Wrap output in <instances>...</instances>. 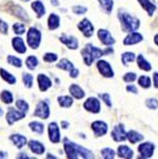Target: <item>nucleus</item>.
<instances>
[{"mask_svg":"<svg viewBox=\"0 0 158 159\" xmlns=\"http://www.w3.org/2000/svg\"><path fill=\"white\" fill-rule=\"evenodd\" d=\"M65 150H66L68 158H78V157L94 158L91 151H89L88 149L84 148L81 146H78V145H76L74 143H70L67 139H65Z\"/></svg>","mask_w":158,"mask_h":159,"instance_id":"obj_1","label":"nucleus"},{"mask_svg":"<svg viewBox=\"0 0 158 159\" xmlns=\"http://www.w3.org/2000/svg\"><path fill=\"white\" fill-rule=\"evenodd\" d=\"M103 53H104L103 50H100L99 48L94 47L92 45H87L86 48L81 51L85 64L87 65V66H90L92 64V61L100 58V57L103 56Z\"/></svg>","mask_w":158,"mask_h":159,"instance_id":"obj_2","label":"nucleus"},{"mask_svg":"<svg viewBox=\"0 0 158 159\" xmlns=\"http://www.w3.org/2000/svg\"><path fill=\"white\" fill-rule=\"evenodd\" d=\"M119 18H120V21H121V28L124 31L127 32H130V31H134V30H137L139 28V20L134 17H132L128 13H120L119 15Z\"/></svg>","mask_w":158,"mask_h":159,"instance_id":"obj_3","label":"nucleus"},{"mask_svg":"<svg viewBox=\"0 0 158 159\" xmlns=\"http://www.w3.org/2000/svg\"><path fill=\"white\" fill-rule=\"evenodd\" d=\"M41 40V34L36 28H30L27 34V43L32 49H37Z\"/></svg>","mask_w":158,"mask_h":159,"instance_id":"obj_4","label":"nucleus"},{"mask_svg":"<svg viewBox=\"0 0 158 159\" xmlns=\"http://www.w3.org/2000/svg\"><path fill=\"white\" fill-rule=\"evenodd\" d=\"M34 116L40 117V118H42V119H47L48 117H49V107H48L47 102H45V101H40V102L38 103L36 110H35Z\"/></svg>","mask_w":158,"mask_h":159,"instance_id":"obj_5","label":"nucleus"},{"mask_svg":"<svg viewBox=\"0 0 158 159\" xmlns=\"http://www.w3.org/2000/svg\"><path fill=\"white\" fill-rule=\"evenodd\" d=\"M57 67H58V68H60V69H63V70H67V71H69V72H70V76L72 78H76L77 76H78V74H79L78 70H77L76 68H74L72 64H71L70 61H69L68 59H66V58L61 59V61L59 62Z\"/></svg>","mask_w":158,"mask_h":159,"instance_id":"obj_6","label":"nucleus"},{"mask_svg":"<svg viewBox=\"0 0 158 159\" xmlns=\"http://www.w3.org/2000/svg\"><path fill=\"white\" fill-rule=\"evenodd\" d=\"M97 68L98 70H99V72L103 76H105V77H108V78H111L114 76V71L113 69H111L110 65L107 62V61L105 60H99L97 62Z\"/></svg>","mask_w":158,"mask_h":159,"instance_id":"obj_7","label":"nucleus"},{"mask_svg":"<svg viewBox=\"0 0 158 159\" xmlns=\"http://www.w3.org/2000/svg\"><path fill=\"white\" fill-rule=\"evenodd\" d=\"M154 149H155V146L150 143H142V145L138 147V150H139L140 157H142V158H149V157H151L154 154Z\"/></svg>","mask_w":158,"mask_h":159,"instance_id":"obj_8","label":"nucleus"},{"mask_svg":"<svg viewBox=\"0 0 158 159\" xmlns=\"http://www.w3.org/2000/svg\"><path fill=\"white\" fill-rule=\"evenodd\" d=\"M111 137L115 141H123L127 139V134L125 131V128L123 125H118L116 127H114L113 133H111Z\"/></svg>","mask_w":158,"mask_h":159,"instance_id":"obj_9","label":"nucleus"},{"mask_svg":"<svg viewBox=\"0 0 158 159\" xmlns=\"http://www.w3.org/2000/svg\"><path fill=\"white\" fill-rule=\"evenodd\" d=\"M84 107L86 110L90 112H94V114H97L100 110V103L98 101L97 98H88L86 100V102L84 103Z\"/></svg>","mask_w":158,"mask_h":159,"instance_id":"obj_10","label":"nucleus"},{"mask_svg":"<svg viewBox=\"0 0 158 159\" xmlns=\"http://www.w3.org/2000/svg\"><path fill=\"white\" fill-rule=\"evenodd\" d=\"M91 128L94 130V133H95V136H97V137H101V136H104L107 133V125H106V122L100 121V120L92 122Z\"/></svg>","mask_w":158,"mask_h":159,"instance_id":"obj_11","label":"nucleus"},{"mask_svg":"<svg viewBox=\"0 0 158 159\" xmlns=\"http://www.w3.org/2000/svg\"><path fill=\"white\" fill-rule=\"evenodd\" d=\"M48 131H49V138L50 141L57 143L60 141V134H59V128L57 126L56 122H51L48 128Z\"/></svg>","mask_w":158,"mask_h":159,"instance_id":"obj_12","label":"nucleus"},{"mask_svg":"<svg viewBox=\"0 0 158 159\" xmlns=\"http://www.w3.org/2000/svg\"><path fill=\"white\" fill-rule=\"evenodd\" d=\"M78 28L80 29V31L84 34L85 37H91L92 32H94V27L90 24V21L88 19H84L80 24L78 25Z\"/></svg>","mask_w":158,"mask_h":159,"instance_id":"obj_13","label":"nucleus"},{"mask_svg":"<svg viewBox=\"0 0 158 159\" xmlns=\"http://www.w3.org/2000/svg\"><path fill=\"white\" fill-rule=\"evenodd\" d=\"M26 115L20 110H15V109H9L7 112V121L9 125H12L13 122L17 121L19 119H22Z\"/></svg>","mask_w":158,"mask_h":159,"instance_id":"obj_14","label":"nucleus"},{"mask_svg":"<svg viewBox=\"0 0 158 159\" xmlns=\"http://www.w3.org/2000/svg\"><path fill=\"white\" fill-rule=\"evenodd\" d=\"M98 37H99L100 41L105 43V45H113V43H115V39L111 37V34H109L108 30L100 29L98 31Z\"/></svg>","mask_w":158,"mask_h":159,"instance_id":"obj_15","label":"nucleus"},{"mask_svg":"<svg viewBox=\"0 0 158 159\" xmlns=\"http://www.w3.org/2000/svg\"><path fill=\"white\" fill-rule=\"evenodd\" d=\"M60 40H61V43H63L67 47L70 48V49H77V48H78V40L75 37L63 34V36L60 37Z\"/></svg>","mask_w":158,"mask_h":159,"instance_id":"obj_16","label":"nucleus"},{"mask_svg":"<svg viewBox=\"0 0 158 159\" xmlns=\"http://www.w3.org/2000/svg\"><path fill=\"white\" fill-rule=\"evenodd\" d=\"M142 40V36L138 32H132L124 39V45H135Z\"/></svg>","mask_w":158,"mask_h":159,"instance_id":"obj_17","label":"nucleus"},{"mask_svg":"<svg viewBox=\"0 0 158 159\" xmlns=\"http://www.w3.org/2000/svg\"><path fill=\"white\" fill-rule=\"evenodd\" d=\"M38 84L41 91H46L49 87H51V81L45 75H38Z\"/></svg>","mask_w":158,"mask_h":159,"instance_id":"obj_18","label":"nucleus"},{"mask_svg":"<svg viewBox=\"0 0 158 159\" xmlns=\"http://www.w3.org/2000/svg\"><path fill=\"white\" fill-rule=\"evenodd\" d=\"M12 46L15 48V50L19 53H25L26 52V46H25L24 40L21 39V38L17 37V38H13L12 39Z\"/></svg>","mask_w":158,"mask_h":159,"instance_id":"obj_19","label":"nucleus"},{"mask_svg":"<svg viewBox=\"0 0 158 159\" xmlns=\"http://www.w3.org/2000/svg\"><path fill=\"white\" fill-rule=\"evenodd\" d=\"M29 148L30 150L32 151V152H35V154L37 155H41L44 154V151H45V147H44V145L42 143H40L39 141L37 140H31L29 143Z\"/></svg>","mask_w":158,"mask_h":159,"instance_id":"obj_20","label":"nucleus"},{"mask_svg":"<svg viewBox=\"0 0 158 159\" xmlns=\"http://www.w3.org/2000/svg\"><path fill=\"white\" fill-rule=\"evenodd\" d=\"M10 140L12 141L15 145H16L17 148H22V147L25 146L27 143V139L26 137H24V136L21 135H12L10 136Z\"/></svg>","mask_w":158,"mask_h":159,"instance_id":"obj_21","label":"nucleus"},{"mask_svg":"<svg viewBox=\"0 0 158 159\" xmlns=\"http://www.w3.org/2000/svg\"><path fill=\"white\" fill-rule=\"evenodd\" d=\"M118 156L121 157V158H132L134 157V151L128 146H119Z\"/></svg>","mask_w":158,"mask_h":159,"instance_id":"obj_22","label":"nucleus"},{"mask_svg":"<svg viewBox=\"0 0 158 159\" xmlns=\"http://www.w3.org/2000/svg\"><path fill=\"white\" fill-rule=\"evenodd\" d=\"M127 139H128L132 143H138V141L142 140L144 137H142V135L138 134L137 131L130 130V131H128V134H127Z\"/></svg>","mask_w":158,"mask_h":159,"instance_id":"obj_23","label":"nucleus"},{"mask_svg":"<svg viewBox=\"0 0 158 159\" xmlns=\"http://www.w3.org/2000/svg\"><path fill=\"white\" fill-rule=\"evenodd\" d=\"M70 93L77 99L84 98V96H85L84 90H82L81 88L79 87L78 85H71L70 86Z\"/></svg>","mask_w":158,"mask_h":159,"instance_id":"obj_24","label":"nucleus"},{"mask_svg":"<svg viewBox=\"0 0 158 159\" xmlns=\"http://www.w3.org/2000/svg\"><path fill=\"white\" fill-rule=\"evenodd\" d=\"M142 5V7L145 9L146 11L148 12V15H153L154 11L156 10V6L154 3H151L149 0H138Z\"/></svg>","mask_w":158,"mask_h":159,"instance_id":"obj_25","label":"nucleus"},{"mask_svg":"<svg viewBox=\"0 0 158 159\" xmlns=\"http://www.w3.org/2000/svg\"><path fill=\"white\" fill-rule=\"evenodd\" d=\"M48 27L50 30H53L59 27V17L55 13H51L48 19Z\"/></svg>","mask_w":158,"mask_h":159,"instance_id":"obj_26","label":"nucleus"},{"mask_svg":"<svg viewBox=\"0 0 158 159\" xmlns=\"http://www.w3.org/2000/svg\"><path fill=\"white\" fill-rule=\"evenodd\" d=\"M31 7L35 10V12H37L38 18H40V17H42L44 15H45V11H46L45 7H44V5H42L40 1H35V2H32Z\"/></svg>","mask_w":158,"mask_h":159,"instance_id":"obj_27","label":"nucleus"},{"mask_svg":"<svg viewBox=\"0 0 158 159\" xmlns=\"http://www.w3.org/2000/svg\"><path fill=\"white\" fill-rule=\"evenodd\" d=\"M137 62H138V66H139V68L142 69V70H145V71H149L150 69H151L150 64L148 62L147 60H146L145 58H144V56H142V55H139V56H138Z\"/></svg>","mask_w":158,"mask_h":159,"instance_id":"obj_28","label":"nucleus"},{"mask_svg":"<svg viewBox=\"0 0 158 159\" xmlns=\"http://www.w3.org/2000/svg\"><path fill=\"white\" fill-rule=\"evenodd\" d=\"M0 74H1V77H2V79L5 80V81H7L8 84H10V85H13V84H16V78L13 77L12 75L9 74V72H7L5 70V69H0Z\"/></svg>","mask_w":158,"mask_h":159,"instance_id":"obj_29","label":"nucleus"},{"mask_svg":"<svg viewBox=\"0 0 158 159\" xmlns=\"http://www.w3.org/2000/svg\"><path fill=\"white\" fill-rule=\"evenodd\" d=\"M99 3H100V6L105 9L107 13L111 12V10H113V7H114V1H113V0H99Z\"/></svg>","mask_w":158,"mask_h":159,"instance_id":"obj_30","label":"nucleus"},{"mask_svg":"<svg viewBox=\"0 0 158 159\" xmlns=\"http://www.w3.org/2000/svg\"><path fill=\"white\" fill-rule=\"evenodd\" d=\"M58 101L61 107H70L72 105V99L69 96H61L58 98Z\"/></svg>","mask_w":158,"mask_h":159,"instance_id":"obj_31","label":"nucleus"},{"mask_svg":"<svg viewBox=\"0 0 158 159\" xmlns=\"http://www.w3.org/2000/svg\"><path fill=\"white\" fill-rule=\"evenodd\" d=\"M29 127L31 128V130H34L35 133L37 134H42L44 133V125H42L41 122H38V121H32L29 124Z\"/></svg>","mask_w":158,"mask_h":159,"instance_id":"obj_32","label":"nucleus"},{"mask_svg":"<svg viewBox=\"0 0 158 159\" xmlns=\"http://www.w3.org/2000/svg\"><path fill=\"white\" fill-rule=\"evenodd\" d=\"M0 98H1V100H2L5 103H11L12 102V95H11V93L8 90H3L2 93H1Z\"/></svg>","mask_w":158,"mask_h":159,"instance_id":"obj_33","label":"nucleus"},{"mask_svg":"<svg viewBox=\"0 0 158 159\" xmlns=\"http://www.w3.org/2000/svg\"><path fill=\"white\" fill-rule=\"evenodd\" d=\"M135 60V55L132 52H125L123 55V58H121V61H123V64L126 66L128 65L129 62H132Z\"/></svg>","mask_w":158,"mask_h":159,"instance_id":"obj_34","label":"nucleus"},{"mask_svg":"<svg viewBox=\"0 0 158 159\" xmlns=\"http://www.w3.org/2000/svg\"><path fill=\"white\" fill-rule=\"evenodd\" d=\"M26 64H27V67L29 69H35L36 67H37V65H38V60H37V58L35 56H29L28 58H27V60H26Z\"/></svg>","mask_w":158,"mask_h":159,"instance_id":"obj_35","label":"nucleus"},{"mask_svg":"<svg viewBox=\"0 0 158 159\" xmlns=\"http://www.w3.org/2000/svg\"><path fill=\"white\" fill-rule=\"evenodd\" d=\"M16 106H17V108L20 110V111H22L25 115L28 112V109H29V106H28V103L26 102V101H24V100H17V102H16Z\"/></svg>","mask_w":158,"mask_h":159,"instance_id":"obj_36","label":"nucleus"},{"mask_svg":"<svg viewBox=\"0 0 158 159\" xmlns=\"http://www.w3.org/2000/svg\"><path fill=\"white\" fill-rule=\"evenodd\" d=\"M101 155H103L104 158H107V159H111V158H115V155L116 152L110 148H105L101 150Z\"/></svg>","mask_w":158,"mask_h":159,"instance_id":"obj_37","label":"nucleus"},{"mask_svg":"<svg viewBox=\"0 0 158 159\" xmlns=\"http://www.w3.org/2000/svg\"><path fill=\"white\" fill-rule=\"evenodd\" d=\"M138 82L139 85L142 86V88H149L150 87V78L147 77V76H142V77L138 79Z\"/></svg>","mask_w":158,"mask_h":159,"instance_id":"obj_38","label":"nucleus"},{"mask_svg":"<svg viewBox=\"0 0 158 159\" xmlns=\"http://www.w3.org/2000/svg\"><path fill=\"white\" fill-rule=\"evenodd\" d=\"M22 79H24V82L26 87L30 88L32 86V80H34V77H32L30 74H24L22 75Z\"/></svg>","mask_w":158,"mask_h":159,"instance_id":"obj_39","label":"nucleus"},{"mask_svg":"<svg viewBox=\"0 0 158 159\" xmlns=\"http://www.w3.org/2000/svg\"><path fill=\"white\" fill-rule=\"evenodd\" d=\"M8 62L10 65H12L13 67H21V60L19 58H17V57H13V56H9L8 57Z\"/></svg>","mask_w":158,"mask_h":159,"instance_id":"obj_40","label":"nucleus"},{"mask_svg":"<svg viewBox=\"0 0 158 159\" xmlns=\"http://www.w3.org/2000/svg\"><path fill=\"white\" fill-rule=\"evenodd\" d=\"M57 55L56 53H51V52H48L46 53L45 56H44V60L47 61V62H53V61H56L57 60Z\"/></svg>","mask_w":158,"mask_h":159,"instance_id":"obj_41","label":"nucleus"},{"mask_svg":"<svg viewBox=\"0 0 158 159\" xmlns=\"http://www.w3.org/2000/svg\"><path fill=\"white\" fill-rule=\"evenodd\" d=\"M25 26L21 24H15L13 25V31L16 32L17 34H22L25 32Z\"/></svg>","mask_w":158,"mask_h":159,"instance_id":"obj_42","label":"nucleus"},{"mask_svg":"<svg viewBox=\"0 0 158 159\" xmlns=\"http://www.w3.org/2000/svg\"><path fill=\"white\" fill-rule=\"evenodd\" d=\"M146 105H147L148 108L150 109H156L158 107V100L155 98H151V99H148L147 101H146Z\"/></svg>","mask_w":158,"mask_h":159,"instance_id":"obj_43","label":"nucleus"},{"mask_svg":"<svg viewBox=\"0 0 158 159\" xmlns=\"http://www.w3.org/2000/svg\"><path fill=\"white\" fill-rule=\"evenodd\" d=\"M136 78H137V76L134 72H128V74H126L124 76V80L126 82H132Z\"/></svg>","mask_w":158,"mask_h":159,"instance_id":"obj_44","label":"nucleus"},{"mask_svg":"<svg viewBox=\"0 0 158 159\" xmlns=\"http://www.w3.org/2000/svg\"><path fill=\"white\" fill-rule=\"evenodd\" d=\"M8 28H9V26H8V24L6 21H3V20H0V32L1 34H7L8 32Z\"/></svg>","mask_w":158,"mask_h":159,"instance_id":"obj_45","label":"nucleus"},{"mask_svg":"<svg viewBox=\"0 0 158 159\" xmlns=\"http://www.w3.org/2000/svg\"><path fill=\"white\" fill-rule=\"evenodd\" d=\"M72 10H74L75 13H85L86 11H87V8H85V7H80V6H76V7L72 8Z\"/></svg>","mask_w":158,"mask_h":159,"instance_id":"obj_46","label":"nucleus"},{"mask_svg":"<svg viewBox=\"0 0 158 159\" xmlns=\"http://www.w3.org/2000/svg\"><path fill=\"white\" fill-rule=\"evenodd\" d=\"M100 97H101V98L104 99V101L107 103V106L111 107V101H110V98H109L108 93H103V95H100Z\"/></svg>","mask_w":158,"mask_h":159,"instance_id":"obj_47","label":"nucleus"},{"mask_svg":"<svg viewBox=\"0 0 158 159\" xmlns=\"http://www.w3.org/2000/svg\"><path fill=\"white\" fill-rule=\"evenodd\" d=\"M127 90L130 91V93H138L137 88L135 87V86H128V87H127Z\"/></svg>","mask_w":158,"mask_h":159,"instance_id":"obj_48","label":"nucleus"},{"mask_svg":"<svg viewBox=\"0 0 158 159\" xmlns=\"http://www.w3.org/2000/svg\"><path fill=\"white\" fill-rule=\"evenodd\" d=\"M154 84H155V87L158 88V74L157 72L154 74Z\"/></svg>","mask_w":158,"mask_h":159,"instance_id":"obj_49","label":"nucleus"},{"mask_svg":"<svg viewBox=\"0 0 158 159\" xmlns=\"http://www.w3.org/2000/svg\"><path fill=\"white\" fill-rule=\"evenodd\" d=\"M61 125H63V127L65 128V129H66V128L68 127V124H67V122H63V124H61Z\"/></svg>","mask_w":158,"mask_h":159,"instance_id":"obj_50","label":"nucleus"},{"mask_svg":"<svg viewBox=\"0 0 158 159\" xmlns=\"http://www.w3.org/2000/svg\"><path fill=\"white\" fill-rule=\"evenodd\" d=\"M155 43L158 46V34H156L155 36Z\"/></svg>","mask_w":158,"mask_h":159,"instance_id":"obj_51","label":"nucleus"},{"mask_svg":"<svg viewBox=\"0 0 158 159\" xmlns=\"http://www.w3.org/2000/svg\"><path fill=\"white\" fill-rule=\"evenodd\" d=\"M2 114H3V111H2V109L0 108V116H2Z\"/></svg>","mask_w":158,"mask_h":159,"instance_id":"obj_52","label":"nucleus"},{"mask_svg":"<svg viewBox=\"0 0 158 159\" xmlns=\"http://www.w3.org/2000/svg\"><path fill=\"white\" fill-rule=\"evenodd\" d=\"M22 1H29V0H22Z\"/></svg>","mask_w":158,"mask_h":159,"instance_id":"obj_53","label":"nucleus"}]
</instances>
